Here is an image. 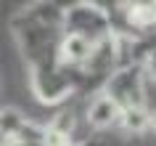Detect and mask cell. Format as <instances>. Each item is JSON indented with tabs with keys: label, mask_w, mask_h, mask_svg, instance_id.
Listing matches in <instances>:
<instances>
[{
	"label": "cell",
	"mask_w": 156,
	"mask_h": 146,
	"mask_svg": "<svg viewBox=\"0 0 156 146\" xmlns=\"http://www.w3.org/2000/svg\"><path fill=\"white\" fill-rule=\"evenodd\" d=\"M66 6L61 3H29L11 19V32L29 74L58 69L61 43L66 37Z\"/></svg>",
	"instance_id": "1"
},
{
	"label": "cell",
	"mask_w": 156,
	"mask_h": 146,
	"mask_svg": "<svg viewBox=\"0 0 156 146\" xmlns=\"http://www.w3.org/2000/svg\"><path fill=\"white\" fill-rule=\"evenodd\" d=\"M146 64H130L119 66L114 77L106 85V96H111L119 104L122 112L127 109H143L146 106Z\"/></svg>",
	"instance_id": "3"
},
{
	"label": "cell",
	"mask_w": 156,
	"mask_h": 146,
	"mask_svg": "<svg viewBox=\"0 0 156 146\" xmlns=\"http://www.w3.org/2000/svg\"><path fill=\"white\" fill-rule=\"evenodd\" d=\"M98 51V45L85 37H77V35H66L64 43H61V64L69 66V69H77L82 72V66L93 58V53Z\"/></svg>",
	"instance_id": "6"
},
{
	"label": "cell",
	"mask_w": 156,
	"mask_h": 146,
	"mask_svg": "<svg viewBox=\"0 0 156 146\" xmlns=\"http://www.w3.org/2000/svg\"><path fill=\"white\" fill-rule=\"evenodd\" d=\"M64 27H66V35L85 37L95 45L111 40L116 32L111 8H103L98 3H72V6H66Z\"/></svg>",
	"instance_id": "2"
},
{
	"label": "cell",
	"mask_w": 156,
	"mask_h": 146,
	"mask_svg": "<svg viewBox=\"0 0 156 146\" xmlns=\"http://www.w3.org/2000/svg\"><path fill=\"white\" fill-rule=\"evenodd\" d=\"M114 16V29L124 32L130 37H143V35L156 32V0L154 3H116L111 8Z\"/></svg>",
	"instance_id": "4"
},
{
	"label": "cell",
	"mask_w": 156,
	"mask_h": 146,
	"mask_svg": "<svg viewBox=\"0 0 156 146\" xmlns=\"http://www.w3.org/2000/svg\"><path fill=\"white\" fill-rule=\"evenodd\" d=\"M85 117H87V125H90L93 130H106V128H111V125H119L122 109H119V104H116L111 96L98 93V96L90 98Z\"/></svg>",
	"instance_id": "5"
},
{
	"label": "cell",
	"mask_w": 156,
	"mask_h": 146,
	"mask_svg": "<svg viewBox=\"0 0 156 146\" xmlns=\"http://www.w3.org/2000/svg\"><path fill=\"white\" fill-rule=\"evenodd\" d=\"M148 125H151V112H148L146 106H143V109H127V112H122V117H119V128L130 130V133H140V130H146Z\"/></svg>",
	"instance_id": "7"
},
{
	"label": "cell",
	"mask_w": 156,
	"mask_h": 146,
	"mask_svg": "<svg viewBox=\"0 0 156 146\" xmlns=\"http://www.w3.org/2000/svg\"><path fill=\"white\" fill-rule=\"evenodd\" d=\"M151 128H154V133H156V109L151 112Z\"/></svg>",
	"instance_id": "8"
}]
</instances>
